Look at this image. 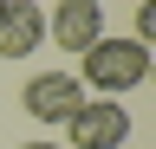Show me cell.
Here are the masks:
<instances>
[{"mask_svg": "<svg viewBox=\"0 0 156 149\" xmlns=\"http://www.w3.org/2000/svg\"><path fill=\"white\" fill-rule=\"evenodd\" d=\"M78 59H85V78L78 84H91L98 97H117V91H136L150 78V46L143 39H98V46H85L78 52Z\"/></svg>", "mask_w": 156, "mask_h": 149, "instance_id": "cell-1", "label": "cell"}, {"mask_svg": "<svg viewBox=\"0 0 156 149\" xmlns=\"http://www.w3.org/2000/svg\"><path fill=\"white\" fill-rule=\"evenodd\" d=\"M65 130H72V149H124L130 143V110L117 97H85L65 117Z\"/></svg>", "mask_w": 156, "mask_h": 149, "instance_id": "cell-2", "label": "cell"}, {"mask_svg": "<svg viewBox=\"0 0 156 149\" xmlns=\"http://www.w3.org/2000/svg\"><path fill=\"white\" fill-rule=\"evenodd\" d=\"M20 104H26V117H39V123H65L72 110L85 104V84H78L72 71H39V78H26Z\"/></svg>", "mask_w": 156, "mask_h": 149, "instance_id": "cell-3", "label": "cell"}, {"mask_svg": "<svg viewBox=\"0 0 156 149\" xmlns=\"http://www.w3.org/2000/svg\"><path fill=\"white\" fill-rule=\"evenodd\" d=\"M46 32H52L65 52H85V46L104 39V7H98V0H52Z\"/></svg>", "mask_w": 156, "mask_h": 149, "instance_id": "cell-4", "label": "cell"}, {"mask_svg": "<svg viewBox=\"0 0 156 149\" xmlns=\"http://www.w3.org/2000/svg\"><path fill=\"white\" fill-rule=\"evenodd\" d=\"M46 39V7L39 0H7L0 7V59H26Z\"/></svg>", "mask_w": 156, "mask_h": 149, "instance_id": "cell-5", "label": "cell"}, {"mask_svg": "<svg viewBox=\"0 0 156 149\" xmlns=\"http://www.w3.org/2000/svg\"><path fill=\"white\" fill-rule=\"evenodd\" d=\"M150 32H156V0H143V7H136V32H130V39L150 46Z\"/></svg>", "mask_w": 156, "mask_h": 149, "instance_id": "cell-6", "label": "cell"}, {"mask_svg": "<svg viewBox=\"0 0 156 149\" xmlns=\"http://www.w3.org/2000/svg\"><path fill=\"white\" fill-rule=\"evenodd\" d=\"M20 149H58V143H20Z\"/></svg>", "mask_w": 156, "mask_h": 149, "instance_id": "cell-7", "label": "cell"}, {"mask_svg": "<svg viewBox=\"0 0 156 149\" xmlns=\"http://www.w3.org/2000/svg\"><path fill=\"white\" fill-rule=\"evenodd\" d=\"M0 7H7V0H0Z\"/></svg>", "mask_w": 156, "mask_h": 149, "instance_id": "cell-8", "label": "cell"}]
</instances>
